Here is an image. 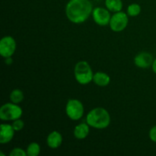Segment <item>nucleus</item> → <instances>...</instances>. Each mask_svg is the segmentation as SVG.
Listing matches in <instances>:
<instances>
[{
    "label": "nucleus",
    "mask_w": 156,
    "mask_h": 156,
    "mask_svg": "<svg viewBox=\"0 0 156 156\" xmlns=\"http://www.w3.org/2000/svg\"><path fill=\"white\" fill-rule=\"evenodd\" d=\"M93 9L90 0H69L66 6V15L71 22L81 24L92 15Z\"/></svg>",
    "instance_id": "nucleus-1"
},
{
    "label": "nucleus",
    "mask_w": 156,
    "mask_h": 156,
    "mask_svg": "<svg viewBox=\"0 0 156 156\" xmlns=\"http://www.w3.org/2000/svg\"><path fill=\"white\" fill-rule=\"evenodd\" d=\"M86 123L94 129H105L111 123V116L105 108H95L88 113Z\"/></svg>",
    "instance_id": "nucleus-2"
},
{
    "label": "nucleus",
    "mask_w": 156,
    "mask_h": 156,
    "mask_svg": "<svg viewBox=\"0 0 156 156\" xmlns=\"http://www.w3.org/2000/svg\"><path fill=\"white\" fill-rule=\"evenodd\" d=\"M75 78L81 85H88L93 81L92 69L91 66L86 61H79L74 69Z\"/></svg>",
    "instance_id": "nucleus-3"
},
{
    "label": "nucleus",
    "mask_w": 156,
    "mask_h": 156,
    "mask_svg": "<svg viewBox=\"0 0 156 156\" xmlns=\"http://www.w3.org/2000/svg\"><path fill=\"white\" fill-rule=\"evenodd\" d=\"M23 111L17 104L6 103L0 108V118L3 121H14L21 118Z\"/></svg>",
    "instance_id": "nucleus-4"
},
{
    "label": "nucleus",
    "mask_w": 156,
    "mask_h": 156,
    "mask_svg": "<svg viewBox=\"0 0 156 156\" xmlns=\"http://www.w3.org/2000/svg\"><path fill=\"white\" fill-rule=\"evenodd\" d=\"M66 113L69 119L79 120L84 115V106L78 99H70L66 106Z\"/></svg>",
    "instance_id": "nucleus-5"
},
{
    "label": "nucleus",
    "mask_w": 156,
    "mask_h": 156,
    "mask_svg": "<svg viewBox=\"0 0 156 156\" xmlns=\"http://www.w3.org/2000/svg\"><path fill=\"white\" fill-rule=\"evenodd\" d=\"M129 21L128 15L125 12H115L114 15L111 16L110 21V27L113 31L120 32L126 27Z\"/></svg>",
    "instance_id": "nucleus-6"
},
{
    "label": "nucleus",
    "mask_w": 156,
    "mask_h": 156,
    "mask_svg": "<svg viewBox=\"0 0 156 156\" xmlns=\"http://www.w3.org/2000/svg\"><path fill=\"white\" fill-rule=\"evenodd\" d=\"M16 50L15 40L11 36H5L0 41V54L2 57H10L13 56Z\"/></svg>",
    "instance_id": "nucleus-7"
},
{
    "label": "nucleus",
    "mask_w": 156,
    "mask_h": 156,
    "mask_svg": "<svg viewBox=\"0 0 156 156\" xmlns=\"http://www.w3.org/2000/svg\"><path fill=\"white\" fill-rule=\"evenodd\" d=\"M92 17L94 22L100 26H106L110 24L111 15L108 9L97 7L93 9Z\"/></svg>",
    "instance_id": "nucleus-8"
},
{
    "label": "nucleus",
    "mask_w": 156,
    "mask_h": 156,
    "mask_svg": "<svg viewBox=\"0 0 156 156\" xmlns=\"http://www.w3.org/2000/svg\"><path fill=\"white\" fill-rule=\"evenodd\" d=\"M153 62V56L148 52H142L138 53L134 58L135 65L141 69H146L152 66Z\"/></svg>",
    "instance_id": "nucleus-9"
},
{
    "label": "nucleus",
    "mask_w": 156,
    "mask_h": 156,
    "mask_svg": "<svg viewBox=\"0 0 156 156\" xmlns=\"http://www.w3.org/2000/svg\"><path fill=\"white\" fill-rule=\"evenodd\" d=\"M15 130L10 124H1V131H0V143L5 144L12 141L15 135Z\"/></svg>",
    "instance_id": "nucleus-10"
},
{
    "label": "nucleus",
    "mask_w": 156,
    "mask_h": 156,
    "mask_svg": "<svg viewBox=\"0 0 156 156\" xmlns=\"http://www.w3.org/2000/svg\"><path fill=\"white\" fill-rule=\"evenodd\" d=\"M62 136L58 131H53L47 138V144L51 149H57L62 145Z\"/></svg>",
    "instance_id": "nucleus-11"
},
{
    "label": "nucleus",
    "mask_w": 156,
    "mask_h": 156,
    "mask_svg": "<svg viewBox=\"0 0 156 156\" xmlns=\"http://www.w3.org/2000/svg\"><path fill=\"white\" fill-rule=\"evenodd\" d=\"M89 127L90 126L87 123H82L80 124L77 125L75 127L74 132H73L75 137L77 140H84V139H85L89 134Z\"/></svg>",
    "instance_id": "nucleus-12"
},
{
    "label": "nucleus",
    "mask_w": 156,
    "mask_h": 156,
    "mask_svg": "<svg viewBox=\"0 0 156 156\" xmlns=\"http://www.w3.org/2000/svg\"><path fill=\"white\" fill-rule=\"evenodd\" d=\"M93 82L97 85L101 87H105L111 82V78L107 73L102 72H98L94 73L93 76Z\"/></svg>",
    "instance_id": "nucleus-13"
},
{
    "label": "nucleus",
    "mask_w": 156,
    "mask_h": 156,
    "mask_svg": "<svg viewBox=\"0 0 156 156\" xmlns=\"http://www.w3.org/2000/svg\"><path fill=\"white\" fill-rule=\"evenodd\" d=\"M105 5L110 12H118L123 9V2L122 0H105Z\"/></svg>",
    "instance_id": "nucleus-14"
},
{
    "label": "nucleus",
    "mask_w": 156,
    "mask_h": 156,
    "mask_svg": "<svg viewBox=\"0 0 156 156\" xmlns=\"http://www.w3.org/2000/svg\"><path fill=\"white\" fill-rule=\"evenodd\" d=\"M10 101L11 102L14 104H20L21 102H22V101L24 100V93L20 89H14L12 92L10 93Z\"/></svg>",
    "instance_id": "nucleus-15"
},
{
    "label": "nucleus",
    "mask_w": 156,
    "mask_h": 156,
    "mask_svg": "<svg viewBox=\"0 0 156 156\" xmlns=\"http://www.w3.org/2000/svg\"><path fill=\"white\" fill-rule=\"evenodd\" d=\"M27 156H37L41 152V146L37 143H31L28 145L27 148Z\"/></svg>",
    "instance_id": "nucleus-16"
},
{
    "label": "nucleus",
    "mask_w": 156,
    "mask_h": 156,
    "mask_svg": "<svg viewBox=\"0 0 156 156\" xmlns=\"http://www.w3.org/2000/svg\"><path fill=\"white\" fill-rule=\"evenodd\" d=\"M127 15L131 17H136L139 15L141 12V6L140 5L136 4V3H133V4L129 5L127 8Z\"/></svg>",
    "instance_id": "nucleus-17"
},
{
    "label": "nucleus",
    "mask_w": 156,
    "mask_h": 156,
    "mask_svg": "<svg viewBox=\"0 0 156 156\" xmlns=\"http://www.w3.org/2000/svg\"><path fill=\"white\" fill-rule=\"evenodd\" d=\"M12 127L15 129V131H20L24 128V123L22 120H21V118L17 119V120H14L13 123L12 124Z\"/></svg>",
    "instance_id": "nucleus-18"
},
{
    "label": "nucleus",
    "mask_w": 156,
    "mask_h": 156,
    "mask_svg": "<svg viewBox=\"0 0 156 156\" xmlns=\"http://www.w3.org/2000/svg\"><path fill=\"white\" fill-rule=\"evenodd\" d=\"M10 156H26L27 152L21 148H15L9 153Z\"/></svg>",
    "instance_id": "nucleus-19"
},
{
    "label": "nucleus",
    "mask_w": 156,
    "mask_h": 156,
    "mask_svg": "<svg viewBox=\"0 0 156 156\" xmlns=\"http://www.w3.org/2000/svg\"><path fill=\"white\" fill-rule=\"evenodd\" d=\"M149 138L154 143H156V125L154 126L153 127L151 128V129L149 130Z\"/></svg>",
    "instance_id": "nucleus-20"
},
{
    "label": "nucleus",
    "mask_w": 156,
    "mask_h": 156,
    "mask_svg": "<svg viewBox=\"0 0 156 156\" xmlns=\"http://www.w3.org/2000/svg\"><path fill=\"white\" fill-rule=\"evenodd\" d=\"M5 62L6 65H11V64L13 62V60H12V56H10V57H6L5 58Z\"/></svg>",
    "instance_id": "nucleus-21"
},
{
    "label": "nucleus",
    "mask_w": 156,
    "mask_h": 156,
    "mask_svg": "<svg viewBox=\"0 0 156 156\" xmlns=\"http://www.w3.org/2000/svg\"><path fill=\"white\" fill-rule=\"evenodd\" d=\"M152 70H153L154 73L156 74V59H154V62L153 63H152Z\"/></svg>",
    "instance_id": "nucleus-22"
}]
</instances>
